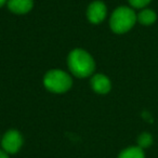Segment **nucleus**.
<instances>
[{
  "label": "nucleus",
  "instance_id": "obj_5",
  "mask_svg": "<svg viewBox=\"0 0 158 158\" xmlns=\"http://www.w3.org/2000/svg\"><path fill=\"white\" fill-rule=\"evenodd\" d=\"M88 20L93 24H99L106 16V7L102 1H94L87 10Z\"/></svg>",
  "mask_w": 158,
  "mask_h": 158
},
{
  "label": "nucleus",
  "instance_id": "obj_8",
  "mask_svg": "<svg viewBox=\"0 0 158 158\" xmlns=\"http://www.w3.org/2000/svg\"><path fill=\"white\" fill-rule=\"evenodd\" d=\"M118 158H144V152L139 146L128 147L119 154Z\"/></svg>",
  "mask_w": 158,
  "mask_h": 158
},
{
  "label": "nucleus",
  "instance_id": "obj_12",
  "mask_svg": "<svg viewBox=\"0 0 158 158\" xmlns=\"http://www.w3.org/2000/svg\"><path fill=\"white\" fill-rule=\"evenodd\" d=\"M0 158H9L7 152H6V151H1V149H0Z\"/></svg>",
  "mask_w": 158,
  "mask_h": 158
},
{
  "label": "nucleus",
  "instance_id": "obj_3",
  "mask_svg": "<svg viewBox=\"0 0 158 158\" xmlns=\"http://www.w3.org/2000/svg\"><path fill=\"white\" fill-rule=\"evenodd\" d=\"M44 84L48 90L54 93H63L72 87V78L69 75L60 69H52L44 76Z\"/></svg>",
  "mask_w": 158,
  "mask_h": 158
},
{
  "label": "nucleus",
  "instance_id": "obj_13",
  "mask_svg": "<svg viewBox=\"0 0 158 158\" xmlns=\"http://www.w3.org/2000/svg\"><path fill=\"white\" fill-rule=\"evenodd\" d=\"M6 1H7V0H0V7H2V6L6 3Z\"/></svg>",
  "mask_w": 158,
  "mask_h": 158
},
{
  "label": "nucleus",
  "instance_id": "obj_6",
  "mask_svg": "<svg viewBox=\"0 0 158 158\" xmlns=\"http://www.w3.org/2000/svg\"><path fill=\"white\" fill-rule=\"evenodd\" d=\"M91 86L95 92L100 94H105L110 90V79L102 74H97L91 79Z\"/></svg>",
  "mask_w": 158,
  "mask_h": 158
},
{
  "label": "nucleus",
  "instance_id": "obj_2",
  "mask_svg": "<svg viewBox=\"0 0 158 158\" xmlns=\"http://www.w3.org/2000/svg\"><path fill=\"white\" fill-rule=\"evenodd\" d=\"M136 19V15L132 9L128 7L117 8L112 14L110 24V28L117 34H123L133 27Z\"/></svg>",
  "mask_w": 158,
  "mask_h": 158
},
{
  "label": "nucleus",
  "instance_id": "obj_4",
  "mask_svg": "<svg viewBox=\"0 0 158 158\" xmlns=\"http://www.w3.org/2000/svg\"><path fill=\"white\" fill-rule=\"evenodd\" d=\"M1 144H2L3 151H6L8 154H14L20 151L23 144V138L20 132L16 130H9L3 135Z\"/></svg>",
  "mask_w": 158,
  "mask_h": 158
},
{
  "label": "nucleus",
  "instance_id": "obj_11",
  "mask_svg": "<svg viewBox=\"0 0 158 158\" xmlns=\"http://www.w3.org/2000/svg\"><path fill=\"white\" fill-rule=\"evenodd\" d=\"M151 0H129L130 5L134 8H143L146 5H148Z\"/></svg>",
  "mask_w": 158,
  "mask_h": 158
},
{
  "label": "nucleus",
  "instance_id": "obj_9",
  "mask_svg": "<svg viewBox=\"0 0 158 158\" xmlns=\"http://www.w3.org/2000/svg\"><path fill=\"white\" fill-rule=\"evenodd\" d=\"M136 19H138V21L141 23V24L151 25L156 21V13L153 11V10L146 9V10L141 11Z\"/></svg>",
  "mask_w": 158,
  "mask_h": 158
},
{
  "label": "nucleus",
  "instance_id": "obj_7",
  "mask_svg": "<svg viewBox=\"0 0 158 158\" xmlns=\"http://www.w3.org/2000/svg\"><path fill=\"white\" fill-rule=\"evenodd\" d=\"M33 0H8V8L16 14H25L33 8Z\"/></svg>",
  "mask_w": 158,
  "mask_h": 158
},
{
  "label": "nucleus",
  "instance_id": "obj_1",
  "mask_svg": "<svg viewBox=\"0 0 158 158\" xmlns=\"http://www.w3.org/2000/svg\"><path fill=\"white\" fill-rule=\"evenodd\" d=\"M68 67L70 72L79 78L90 76L95 68L94 60L87 51L82 49H75L68 55Z\"/></svg>",
  "mask_w": 158,
  "mask_h": 158
},
{
  "label": "nucleus",
  "instance_id": "obj_10",
  "mask_svg": "<svg viewBox=\"0 0 158 158\" xmlns=\"http://www.w3.org/2000/svg\"><path fill=\"white\" fill-rule=\"evenodd\" d=\"M152 142H153V138H152V135L149 133H142L138 139L139 147H141V148L148 147L152 144Z\"/></svg>",
  "mask_w": 158,
  "mask_h": 158
}]
</instances>
